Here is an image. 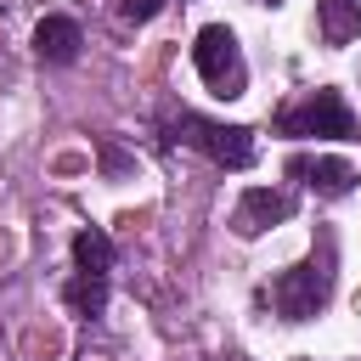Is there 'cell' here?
<instances>
[{
    "label": "cell",
    "instance_id": "5bb4252c",
    "mask_svg": "<svg viewBox=\"0 0 361 361\" xmlns=\"http://www.w3.org/2000/svg\"><path fill=\"white\" fill-rule=\"evenodd\" d=\"M237 361H248V355H237Z\"/></svg>",
    "mask_w": 361,
    "mask_h": 361
},
{
    "label": "cell",
    "instance_id": "7c38bea8",
    "mask_svg": "<svg viewBox=\"0 0 361 361\" xmlns=\"http://www.w3.org/2000/svg\"><path fill=\"white\" fill-rule=\"evenodd\" d=\"M254 6H276V0H254Z\"/></svg>",
    "mask_w": 361,
    "mask_h": 361
},
{
    "label": "cell",
    "instance_id": "4fadbf2b",
    "mask_svg": "<svg viewBox=\"0 0 361 361\" xmlns=\"http://www.w3.org/2000/svg\"><path fill=\"white\" fill-rule=\"evenodd\" d=\"M299 361H316V355H299Z\"/></svg>",
    "mask_w": 361,
    "mask_h": 361
},
{
    "label": "cell",
    "instance_id": "6da1fadb",
    "mask_svg": "<svg viewBox=\"0 0 361 361\" xmlns=\"http://www.w3.org/2000/svg\"><path fill=\"white\" fill-rule=\"evenodd\" d=\"M333 276H338V248H333V237L322 231L316 237V248L299 259V265H288L282 276H271V305H276V316L282 322H310L327 299H333Z\"/></svg>",
    "mask_w": 361,
    "mask_h": 361
},
{
    "label": "cell",
    "instance_id": "5b68a950",
    "mask_svg": "<svg viewBox=\"0 0 361 361\" xmlns=\"http://www.w3.org/2000/svg\"><path fill=\"white\" fill-rule=\"evenodd\" d=\"M288 214H293V197H288V192H271V186H248V192L237 197V209H231V231H237V237H259V231L282 226Z\"/></svg>",
    "mask_w": 361,
    "mask_h": 361
},
{
    "label": "cell",
    "instance_id": "ba28073f",
    "mask_svg": "<svg viewBox=\"0 0 361 361\" xmlns=\"http://www.w3.org/2000/svg\"><path fill=\"white\" fill-rule=\"evenodd\" d=\"M316 28L327 45L361 39V0H316Z\"/></svg>",
    "mask_w": 361,
    "mask_h": 361
},
{
    "label": "cell",
    "instance_id": "30bf717a",
    "mask_svg": "<svg viewBox=\"0 0 361 361\" xmlns=\"http://www.w3.org/2000/svg\"><path fill=\"white\" fill-rule=\"evenodd\" d=\"M113 259H118V248H113V237L102 231V226H85L79 237H73V265L79 271H113Z\"/></svg>",
    "mask_w": 361,
    "mask_h": 361
},
{
    "label": "cell",
    "instance_id": "277c9868",
    "mask_svg": "<svg viewBox=\"0 0 361 361\" xmlns=\"http://www.w3.org/2000/svg\"><path fill=\"white\" fill-rule=\"evenodd\" d=\"M276 130H282V135H327V141H350V135H355V113H350L344 90L322 85V90H310L299 107H282V113H276Z\"/></svg>",
    "mask_w": 361,
    "mask_h": 361
},
{
    "label": "cell",
    "instance_id": "52a82bcc",
    "mask_svg": "<svg viewBox=\"0 0 361 361\" xmlns=\"http://www.w3.org/2000/svg\"><path fill=\"white\" fill-rule=\"evenodd\" d=\"M79 45H85V34H79L73 17H39V28H34V56H39V62L68 68V62L79 56Z\"/></svg>",
    "mask_w": 361,
    "mask_h": 361
},
{
    "label": "cell",
    "instance_id": "9c48e42d",
    "mask_svg": "<svg viewBox=\"0 0 361 361\" xmlns=\"http://www.w3.org/2000/svg\"><path fill=\"white\" fill-rule=\"evenodd\" d=\"M62 305H68L73 316H102V310H107V276H102V271L68 276V282H62Z\"/></svg>",
    "mask_w": 361,
    "mask_h": 361
},
{
    "label": "cell",
    "instance_id": "8992f818",
    "mask_svg": "<svg viewBox=\"0 0 361 361\" xmlns=\"http://www.w3.org/2000/svg\"><path fill=\"white\" fill-rule=\"evenodd\" d=\"M288 175L305 180L316 197H344V192H355V180H361L350 158H305V152L288 158Z\"/></svg>",
    "mask_w": 361,
    "mask_h": 361
},
{
    "label": "cell",
    "instance_id": "7a4b0ae2",
    "mask_svg": "<svg viewBox=\"0 0 361 361\" xmlns=\"http://www.w3.org/2000/svg\"><path fill=\"white\" fill-rule=\"evenodd\" d=\"M164 141H186L220 169H248L254 164V130L220 124V118H203V113H186V107L164 118Z\"/></svg>",
    "mask_w": 361,
    "mask_h": 361
},
{
    "label": "cell",
    "instance_id": "8fae6325",
    "mask_svg": "<svg viewBox=\"0 0 361 361\" xmlns=\"http://www.w3.org/2000/svg\"><path fill=\"white\" fill-rule=\"evenodd\" d=\"M118 11H124V17H130V23H152V17H158V11H164V0H124V6H118Z\"/></svg>",
    "mask_w": 361,
    "mask_h": 361
},
{
    "label": "cell",
    "instance_id": "3957f363",
    "mask_svg": "<svg viewBox=\"0 0 361 361\" xmlns=\"http://www.w3.org/2000/svg\"><path fill=\"white\" fill-rule=\"evenodd\" d=\"M192 68H197V79L209 85V96H220V102H237V96L248 90V62H243V45H237V34H231L226 23L197 28V39H192Z\"/></svg>",
    "mask_w": 361,
    "mask_h": 361
}]
</instances>
